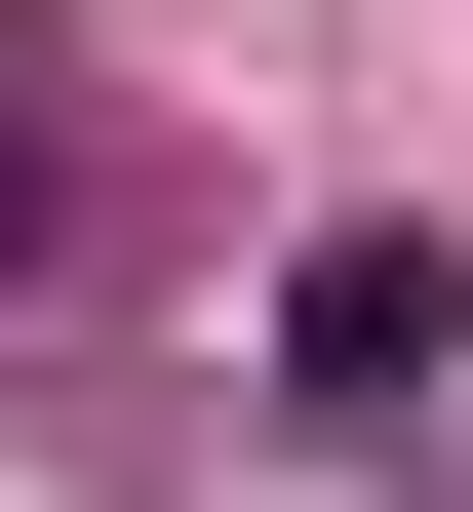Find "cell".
I'll return each instance as SVG.
<instances>
[{"label": "cell", "instance_id": "6da1fadb", "mask_svg": "<svg viewBox=\"0 0 473 512\" xmlns=\"http://www.w3.org/2000/svg\"><path fill=\"white\" fill-rule=\"evenodd\" d=\"M276 355H316V394H355V434H395V394L473 355V276H434V237H316V276H276Z\"/></svg>", "mask_w": 473, "mask_h": 512}, {"label": "cell", "instance_id": "7a4b0ae2", "mask_svg": "<svg viewBox=\"0 0 473 512\" xmlns=\"http://www.w3.org/2000/svg\"><path fill=\"white\" fill-rule=\"evenodd\" d=\"M40 197H79V158H40V79H0V276H40Z\"/></svg>", "mask_w": 473, "mask_h": 512}]
</instances>
